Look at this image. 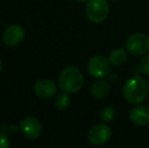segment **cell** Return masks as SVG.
<instances>
[{"mask_svg":"<svg viewBox=\"0 0 149 148\" xmlns=\"http://www.w3.org/2000/svg\"><path fill=\"white\" fill-rule=\"evenodd\" d=\"M148 86L145 79L135 76L126 81L123 87V95L129 104L139 105L147 97Z\"/></svg>","mask_w":149,"mask_h":148,"instance_id":"1","label":"cell"},{"mask_svg":"<svg viewBox=\"0 0 149 148\" xmlns=\"http://www.w3.org/2000/svg\"><path fill=\"white\" fill-rule=\"evenodd\" d=\"M58 82L62 91L67 93H75L82 88L84 78L78 68L69 66L61 71Z\"/></svg>","mask_w":149,"mask_h":148,"instance_id":"2","label":"cell"},{"mask_svg":"<svg viewBox=\"0 0 149 148\" xmlns=\"http://www.w3.org/2000/svg\"><path fill=\"white\" fill-rule=\"evenodd\" d=\"M85 13L90 22L100 24L108 18L110 14V6L106 0H87Z\"/></svg>","mask_w":149,"mask_h":148,"instance_id":"3","label":"cell"},{"mask_svg":"<svg viewBox=\"0 0 149 148\" xmlns=\"http://www.w3.org/2000/svg\"><path fill=\"white\" fill-rule=\"evenodd\" d=\"M126 50L133 56L145 55L149 51V37L142 33H135L128 37Z\"/></svg>","mask_w":149,"mask_h":148,"instance_id":"4","label":"cell"},{"mask_svg":"<svg viewBox=\"0 0 149 148\" xmlns=\"http://www.w3.org/2000/svg\"><path fill=\"white\" fill-rule=\"evenodd\" d=\"M110 61L102 55L91 57L87 64V70L90 76L93 78H104L110 73Z\"/></svg>","mask_w":149,"mask_h":148,"instance_id":"5","label":"cell"},{"mask_svg":"<svg viewBox=\"0 0 149 148\" xmlns=\"http://www.w3.org/2000/svg\"><path fill=\"white\" fill-rule=\"evenodd\" d=\"M87 137L91 144L100 146L110 141L112 137V130L107 124H96L91 127Z\"/></svg>","mask_w":149,"mask_h":148,"instance_id":"6","label":"cell"},{"mask_svg":"<svg viewBox=\"0 0 149 148\" xmlns=\"http://www.w3.org/2000/svg\"><path fill=\"white\" fill-rule=\"evenodd\" d=\"M22 133L29 139H36L42 134V124L35 117H26L19 123Z\"/></svg>","mask_w":149,"mask_h":148,"instance_id":"7","label":"cell"},{"mask_svg":"<svg viewBox=\"0 0 149 148\" xmlns=\"http://www.w3.org/2000/svg\"><path fill=\"white\" fill-rule=\"evenodd\" d=\"M24 38V31L18 24H11L4 30L2 41L8 46H16L22 43Z\"/></svg>","mask_w":149,"mask_h":148,"instance_id":"8","label":"cell"},{"mask_svg":"<svg viewBox=\"0 0 149 148\" xmlns=\"http://www.w3.org/2000/svg\"><path fill=\"white\" fill-rule=\"evenodd\" d=\"M57 86L50 79H41L35 85V92L41 99H51L56 94Z\"/></svg>","mask_w":149,"mask_h":148,"instance_id":"9","label":"cell"},{"mask_svg":"<svg viewBox=\"0 0 149 148\" xmlns=\"http://www.w3.org/2000/svg\"><path fill=\"white\" fill-rule=\"evenodd\" d=\"M129 118L133 124L137 126H145L149 124V107L137 106L130 111Z\"/></svg>","mask_w":149,"mask_h":148,"instance_id":"10","label":"cell"},{"mask_svg":"<svg viewBox=\"0 0 149 148\" xmlns=\"http://www.w3.org/2000/svg\"><path fill=\"white\" fill-rule=\"evenodd\" d=\"M110 92V83L106 80H98L94 82L90 87V94L94 99H104Z\"/></svg>","mask_w":149,"mask_h":148,"instance_id":"11","label":"cell"},{"mask_svg":"<svg viewBox=\"0 0 149 148\" xmlns=\"http://www.w3.org/2000/svg\"><path fill=\"white\" fill-rule=\"evenodd\" d=\"M128 59V54L125 50L121 49V48H117L114 49L109 55V61L113 66L120 67V66L124 65Z\"/></svg>","mask_w":149,"mask_h":148,"instance_id":"12","label":"cell"},{"mask_svg":"<svg viewBox=\"0 0 149 148\" xmlns=\"http://www.w3.org/2000/svg\"><path fill=\"white\" fill-rule=\"evenodd\" d=\"M69 104H70V99L68 97V93L67 92H62L60 94H58L55 99L54 101V105L57 108L58 110H65L68 108Z\"/></svg>","mask_w":149,"mask_h":148,"instance_id":"13","label":"cell"},{"mask_svg":"<svg viewBox=\"0 0 149 148\" xmlns=\"http://www.w3.org/2000/svg\"><path fill=\"white\" fill-rule=\"evenodd\" d=\"M100 117L102 119V121L104 122L108 123V122H111L115 119L116 117V111L114 110L113 107H104V109L100 111Z\"/></svg>","mask_w":149,"mask_h":148,"instance_id":"14","label":"cell"},{"mask_svg":"<svg viewBox=\"0 0 149 148\" xmlns=\"http://www.w3.org/2000/svg\"><path fill=\"white\" fill-rule=\"evenodd\" d=\"M140 70L144 74L149 75V55H145L140 61Z\"/></svg>","mask_w":149,"mask_h":148,"instance_id":"15","label":"cell"},{"mask_svg":"<svg viewBox=\"0 0 149 148\" xmlns=\"http://www.w3.org/2000/svg\"><path fill=\"white\" fill-rule=\"evenodd\" d=\"M10 146V140L6 134L0 133V148H8Z\"/></svg>","mask_w":149,"mask_h":148,"instance_id":"16","label":"cell"},{"mask_svg":"<svg viewBox=\"0 0 149 148\" xmlns=\"http://www.w3.org/2000/svg\"><path fill=\"white\" fill-rule=\"evenodd\" d=\"M2 68H3V63H2V60L0 59V72H1Z\"/></svg>","mask_w":149,"mask_h":148,"instance_id":"17","label":"cell"},{"mask_svg":"<svg viewBox=\"0 0 149 148\" xmlns=\"http://www.w3.org/2000/svg\"><path fill=\"white\" fill-rule=\"evenodd\" d=\"M87 0H77V2H79V3H84V2H86Z\"/></svg>","mask_w":149,"mask_h":148,"instance_id":"18","label":"cell"},{"mask_svg":"<svg viewBox=\"0 0 149 148\" xmlns=\"http://www.w3.org/2000/svg\"><path fill=\"white\" fill-rule=\"evenodd\" d=\"M112 1H119V0H112Z\"/></svg>","mask_w":149,"mask_h":148,"instance_id":"19","label":"cell"},{"mask_svg":"<svg viewBox=\"0 0 149 148\" xmlns=\"http://www.w3.org/2000/svg\"><path fill=\"white\" fill-rule=\"evenodd\" d=\"M148 85H149V83H148Z\"/></svg>","mask_w":149,"mask_h":148,"instance_id":"20","label":"cell"}]
</instances>
